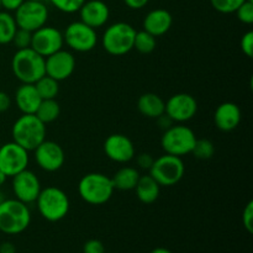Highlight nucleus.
<instances>
[{
	"label": "nucleus",
	"instance_id": "1",
	"mask_svg": "<svg viewBox=\"0 0 253 253\" xmlns=\"http://www.w3.org/2000/svg\"><path fill=\"white\" fill-rule=\"evenodd\" d=\"M46 125L35 114H22L11 127L12 141L29 152L46 140Z\"/></svg>",
	"mask_w": 253,
	"mask_h": 253
},
{
	"label": "nucleus",
	"instance_id": "2",
	"mask_svg": "<svg viewBox=\"0 0 253 253\" xmlns=\"http://www.w3.org/2000/svg\"><path fill=\"white\" fill-rule=\"evenodd\" d=\"M11 71L21 83L35 84L46 74L44 57L35 52L31 47L17 49L11 59Z\"/></svg>",
	"mask_w": 253,
	"mask_h": 253
},
{
	"label": "nucleus",
	"instance_id": "3",
	"mask_svg": "<svg viewBox=\"0 0 253 253\" xmlns=\"http://www.w3.org/2000/svg\"><path fill=\"white\" fill-rule=\"evenodd\" d=\"M31 222V211L17 199H4L0 204V232L6 235L22 234Z\"/></svg>",
	"mask_w": 253,
	"mask_h": 253
},
{
	"label": "nucleus",
	"instance_id": "4",
	"mask_svg": "<svg viewBox=\"0 0 253 253\" xmlns=\"http://www.w3.org/2000/svg\"><path fill=\"white\" fill-rule=\"evenodd\" d=\"M111 177L103 173H88L79 180L78 193L82 200L90 205H103L111 199L114 194Z\"/></svg>",
	"mask_w": 253,
	"mask_h": 253
},
{
	"label": "nucleus",
	"instance_id": "5",
	"mask_svg": "<svg viewBox=\"0 0 253 253\" xmlns=\"http://www.w3.org/2000/svg\"><path fill=\"white\" fill-rule=\"evenodd\" d=\"M35 203L40 215L49 222L61 221L68 215L71 209L68 195L61 188L57 187H47L41 189Z\"/></svg>",
	"mask_w": 253,
	"mask_h": 253
},
{
	"label": "nucleus",
	"instance_id": "6",
	"mask_svg": "<svg viewBox=\"0 0 253 253\" xmlns=\"http://www.w3.org/2000/svg\"><path fill=\"white\" fill-rule=\"evenodd\" d=\"M136 30L127 22H115L104 31L101 43L111 56H124L133 49Z\"/></svg>",
	"mask_w": 253,
	"mask_h": 253
},
{
	"label": "nucleus",
	"instance_id": "7",
	"mask_svg": "<svg viewBox=\"0 0 253 253\" xmlns=\"http://www.w3.org/2000/svg\"><path fill=\"white\" fill-rule=\"evenodd\" d=\"M148 174L161 185L172 187L178 184L183 179L185 173V166L182 157L165 153L158 158H155Z\"/></svg>",
	"mask_w": 253,
	"mask_h": 253
},
{
	"label": "nucleus",
	"instance_id": "8",
	"mask_svg": "<svg viewBox=\"0 0 253 253\" xmlns=\"http://www.w3.org/2000/svg\"><path fill=\"white\" fill-rule=\"evenodd\" d=\"M195 141L197 136L192 128L184 125H172L163 132L161 146L165 153L183 157L192 153Z\"/></svg>",
	"mask_w": 253,
	"mask_h": 253
},
{
	"label": "nucleus",
	"instance_id": "9",
	"mask_svg": "<svg viewBox=\"0 0 253 253\" xmlns=\"http://www.w3.org/2000/svg\"><path fill=\"white\" fill-rule=\"evenodd\" d=\"M14 17L19 29L34 32L46 25L48 20V9L43 1L25 0L15 10Z\"/></svg>",
	"mask_w": 253,
	"mask_h": 253
},
{
	"label": "nucleus",
	"instance_id": "10",
	"mask_svg": "<svg viewBox=\"0 0 253 253\" xmlns=\"http://www.w3.org/2000/svg\"><path fill=\"white\" fill-rule=\"evenodd\" d=\"M63 40L64 43L72 51L84 53V52H89L95 48L98 43V34L95 29L88 26L79 20L67 26L66 31L63 32Z\"/></svg>",
	"mask_w": 253,
	"mask_h": 253
},
{
	"label": "nucleus",
	"instance_id": "11",
	"mask_svg": "<svg viewBox=\"0 0 253 253\" xmlns=\"http://www.w3.org/2000/svg\"><path fill=\"white\" fill-rule=\"evenodd\" d=\"M29 162V151L14 141L0 145V170L5 173L6 177L12 178L17 173L27 169Z\"/></svg>",
	"mask_w": 253,
	"mask_h": 253
},
{
	"label": "nucleus",
	"instance_id": "12",
	"mask_svg": "<svg viewBox=\"0 0 253 253\" xmlns=\"http://www.w3.org/2000/svg\"><path fill=\"white\" fill-rule=\"evenodd\" d=\"M63 34L53 26L44 25L32 32L31 48L44 58L63 48Z\"/></svg>",
	"mask_w": 253,
	"mask_h": 253
},
{
	"label": "nucleus",
	"instance_id": "13",
	"mask_svg": "<svg viewBox=\"0 0 253 253\" xmlns=\"http://www.w3.org/2000/svg\"><path fill=\"white\" fill-rule=\"evenodd\" d=\"M35 161L41 169L46 172H57L61 169L66 161V155L59 143L44 140L34 150Z\"/></svg>",
	"mask_w": 253,
	"mask_h": 253
},
{
	"label": "nucleus",
	"instance_id": "14",
	"mask_svg": "<svg viewBox=\"0 0 253 253\" xmlns=\"http://www.w3.org/2000/svg\"><path fill=\"white\" fill-rule=\"evenodd\" d=\"M198 113V103L193 95L188 93H178L166 101V115L173 123H187Z\"/></svg>",
	"mask_w": 253,
	"mask_h": 253
},
{
	"label": "nucleus",
	"instance_id": "15",
	"mask_svg": "<svg viewBox=\"0 0 253 253\" xmlns=\"http://www.w3.org/2000/svg\"><path fill=\"white\" fill-rule=\"evenodd\" d=\"M11 187L15 199L20 200L25 204H31V203L36 202L42 189L40 179L30 169H25L14 175Z\"/></svg>",
	"mask_w": 253,
	"mask_h": 253
},
{
	"label": "nucleus",
	"instance_id": "16",
	"mask_svg": "<svg viewBox=\"0 0 253 253\" xmlns=\"http://www.w3.org/2000/svg\"><path fill=\"white\" fill-rule=\"evenodd\" d=\"M46 76L62 82L68 79L76 69V58L73 53L66 49H59L44 58Z\"/></svg>",
	"mask_w": 253,
	"mask_h": 253
},
{
	"label": "nucleus",
	"instance_id": "17",
	"mask_svg": "<svg viewBox=\"0 0 253 253\" xmlns=\"http://www.w3.org/2000/svg\"><path fill=\"white\" fill-rule=\"evenodd\" d=\"M104 152L109 160L116 163H127L135 158V145L123 133H113L104 141Z\"/></svg>",
	"mask_w": 253,
	"mask_h": 253
},
{
	"label": "nucleus",
	"instance_id": "18",
	"mask_svg": "<svg viewBox=\"0 0 253 253\" xmlns=\"http://www.w3.org/2000/svg\"><path fill=\"white\" fill-rule=\"evenodd\" d=\"M81 21L93 29H99L108 22L110 17L109 6L101 0H88L79 9Z\"/></svg>",
	"mask_w": 253,
	"mask_h": 253
},
{
	"label": "nucleus",
	"instance_id": "19",
	"mask_svg": "<svg viewBox=\"0 0 253 253\" xmlns=\"http://www.w3.org/2000/svg\"><path fill=\"white\" fill-rule=\"evenodd\" d=\"M214 123L220 131H234L241 123V110L239 105L231 101L220 104L214 113Z\"/></svg>",
	"mask_w": 253,
	"mask_h": 253
},
{
	"label": "nucleus",
	"instance_id": "20",
	"mask_svg": "<svg viewBox=\"0 0 253 253\" xmlns=\"http://www.w3.org/2000/svg\"><path fill=\"white\" fill-rule=\"evenodd\" d=\"M172 25V14L166 9L151 10L143 19V30L150 32L155 37H160L167 34Z\"/></svg>",
	"mask_w": 253,
	"mask_h": 253
},
{
	"label": "nucleus",
	"instance_id": "21",
	"mask_svg": "<svg viewBox=\"0 0 253 253\" xmlns=\"http://www.w3.org/2000/svg\"><path fill=\"white\" fill-rule=\"evenodd\" d=\"M41 101L42 99L37 93L35 84L21 83L15 91V103L22 114H35Z\"/></svg>",
	"mask_w": 253,
	"mask_h": 253
},
{
	"label": "nucleus",
	"instance_id": "22",
	"mask_svg": "<svg viewBox=\"0 0 253 253\" xmlns=\"http://www.w3.org/2000/svg\"><path fill=\"white\" fill-rule=\"evenodd\" d=\"M137 109L148 119H157L166 111V101L158 94L145 93L138 98Z\"/></svg>",
	"mask_w": 253,
	"mask_h": 253
},
{
	"label": "nucleus",
	"instance_id": "23",
	"mask_svg": "<svg viewBox=\"0 0 253 253\" xmlns=\"http://www.w3.org/2000/svg\"><path fill=\"white\" fill-rule=\"evenodd\" d=\"M137 199L143 204H152L158 199L161 193V185L150 174L141 175L135 189Z\"/></svg>",
	"mask_w": 253,
	"mask_h": 253
},
{
	"label": "nucleus",
	"instance_id": "24",
	"mask_svg": "<svg viewBox=\"0 0 253 253\" xmlns=\"http://www.w3.org/2000/svg\"><path fill=\"white\" fill-rule=\"evenodd\" d=\"M140 177V173H138V170L136 168L123 167L111 177V180H113V184L115 189L127 192V190L135 189Z\"/></svg>",
	"mask_w": 253,
	"mask_h": 253
},
{
	"label": "nucleus",
	"instance_id": "25",
	"mask_svg": "<svg viewBox=\"0 0 253 253\" xmlns=\"http://www.w3.org/2000/svg\"><path fill=\"white\" fill-rule=\"evenodd\" d=\"M59 114H61V106L57 103L56 99H43L40 103L39 108H37L35 115L44 124H51L58 119Z\"/></svg>",
	"mask_w": 253,
	"mask_h": 253
},
{
	"label": "nucleus",
	"instance_id": "26",
	"mask_svg": "<svg viewBox=\"0 0 253 253\" xmlns=\"http://www.w3.org/2000/svg\"><path fill=\"white\" fill-rule=\"evenodd\" d=\"M17 30L15 17L9 11L0 10V44L11 43Z\"/></svg>",
	"mask_w": 253,
	"mask_h": 253
},
{
	"label": "nucleus",
	"instance_id": "27",
	"mask_svg": "<svg viewBox=\"0 0 253 253\" xmlns=\"http://www.w3.org/2000/svg\"><path fill=\"white\" fill-rule=\"evenodd\" d=\"M35 86H36L37 93L40 94L42 100L43 99H56L59 93V82L46 74L35 83Z\"/></svg>",
	"mask_w": 253,
	"mask_h": 253
},
{
	"label": "nucleus",
	"instance_id": "28",
	"mask_svg": "<svg viewBox=\"0 0 253 253\" xmlns=\"http://www.w3.org/2000/svg\"><path fill=\"white\" fill-rule=\"evenodd\" d=\"M156 44H157L156 37L151 35L150 32L145 31V30L136 31L135 41H133V48L136 51L142 54H148L155 51Z\"/></svg>",
	"mask_w": 253,
	"mask_h": 253
},
{
	"label": "nucleus",
	"instance_id": "29",
	"mask_svg": "<svg viewBox=\"0 0 253 253\" xmlns=\"http://www.w3.org/2000/svg\"><path fill=\"white\" fill-rule=\"evenodd\" d=\"M215 153V146L208 138H197L195 141L194 148L192 151V155H194L195 158L198 160L207 161L214 156Z\"/></svg>",
	"mask_w": 253,
	"mask_h": 253
},
{
	"label": "nucleus",
	"instance_id": "30",
	"mask_svg": "<svg viewBox=\"0 0 253 253\" xmlns=\"http://www.w3.org/2000/svg\"><path fill=\"white\" fill-rule=\"evenodd\" d=\"M49 1L59 11L73 14V12L79 11L85 0H49Z\"/></svg>",
	"mask_w": 253,
	"mask_h": 253
},
{
	"label": "nucleus",
	"instance_id": "31",
	"mask_svg": "<svg viewBox=\"0 0 253 253\" xmlns=\"http://www.w3.org/2000/svg\"><path fill=\"white\" fill-rule=\"evenodd\" d=\"M247 0H210L212 7L221 14H231L237 10L242 2Z\"/></svg>",
	"mask_w": 253,
	"mask_h": 253
},
{
	"label": "nucleus",
	"instance_id": "32",
	"mask_svg": "<svg viewBox=\"0 0 253 253\" xmlns=\"http://www.w3.org/2000/svg\"><path fill=\"white\" fill-rule=\"evenodd\" d=\"M31 40H32L31 31H27V30L19 29V27H17L11 43H14L17 49H24V48H29V47H31Z\"/></svg>",
	"mask_w": 253,
	"mask_h": 253
},
{
	"label": "nucleus",
	"instance_id": "33",
	"mask_svg": "<svg viewBox=\"0 0 253 253\" xmlns=\"http://www.w3.org/2000/svg\"><path fill=\"white\" fill-rule=\"evenodd\" d=\"M237 19L242 24L251 25L253 24V1H245L237 7L236 11Z\"/></svg>",
	"mask_w": 253,
	"mask_h": 253
},
{
	"label": "nucleus",
	"instance_id": "34",
	"mask_svg": "<svg viewBox=\"0 0 253 253\" xmlns=\"http://www.w3.org/2000/svg\"><path fill=\"white\" fill-rule=\"evenodd\" d=\"M242 224H244L245 229L247 230L249 234L253 232V202L247 203L245 207L244 211H242Z\"/></svg>",
	"mask_w": 253,
	"mask_h": 253
},
{
	"label": "nucleus",
	"instance_id": "35",
	"mask_svg": "<svg viewBox=\"0 0 253 253\" xmlns=\"http://www.w3.org/2000/svg\"><path fill=\"white\" fill-rule=\"evenodd\" d=\"M240 46H241L242 52L244 54H246L249 58L253 57V32L247 31L246 34H244L242 36L241 42H240Z\"/></svg>",
	"mask_w": 253,
	"mask_h": 253
},
{
	"label": "nucleus",
	"instance_id": "36",
	"mask_svg": "<svg viewBox=\"0 0 253 253\" xmlns=\"http://www.w3.org/2000/svg\"><path fill=\"white\" fill-rule=\"evenodd\" d=\"M83 253H105V246L100 240H88L83 246Z\"/></svg>",
	"mask_w": 253,
	"mask_h": 253
},
{
	"label": "nucleus",
	"instance_id": "37",
	"mask_svg": "<svg viewBox=\"0 0 253 253\" xmlns=\"http://www.w3.org/2000/svg\"><path fill=\"white\" fill-rule=\"evenodd\" d=\"M153 161H155V158H153L152 155H150V153H141V155H138L137 157H136V163H137L138 167L142 168V169H150Z\"/></svg>",
	"mask_w": 253,
	"mask_h": 253
},
{
	"label": "nucleus",
	"instance_id": "38",
	"mask_svg": "<svg viewBox=\"0 0 253 253\" xmlns=\"http://www.w3.org/2000/svg\"><path fill=\"white\" fill-rule=\"evenodd\" d=\"M25 0H0L1 2V9H5V11H15Z\"/></svg>",
	"mask_w": 253,
	"mask_h": 253
},
{
	"label": "nucleus",
	"instance_id": "39",
	"mask_svg": "<svg viewBox=\"0 0 253 253\" xmlns=\"http://www.w3.org/2000/svg\"><path fill=\"white\" fill-rule=\"evenodd\" d=\"M11 106V98L7 93L0 90V113H5Z\"/></svg>",
	"mask_w": 253,
	"mask_h": 253
},
{
	"label": "nucleus",
	"instance_id": "40",
	"mask_svg": "<svg viewBox=\"0 0 253 253\" xmlns=\"http://www.w3.org/2000/svg\"><path fill=\"white\" fill-rule=\"evenodd\" d=\"M150 0H124V2L126 4V6H128L132 10H140L142 7H145L148 4Z\"/></svg>",
	"mask_w": 253,
	"mask_h": 253
},
{
	"label": "nucleus",
	"instance_id": "41",
	"mask_svg": "<svg viewBox=\"0 0 253 253\" xmlns=\"http://www.w3.org/2000/svg\"><path fill=\"white\" fill-rule=\"evenodd\" d=\"M157 120H158V125H160V127L162 128L163 131L167 130V128H169L170 126L174 124L173 123L172 119H170L168 115H166V114H163V115H161L160 118H157Z\"/></svg>",
	"mask_w": 253,
	"mask_h": 253
},
{
	"label": "nucleus",
	"instance_id": "42",
	"mask_svg": "<svg viewBox=\"0 0 253 253\" xmlns=\"http://www.w3.org/2000/svg\"><path fill=\"white\" fill-rule=\"evenodd\" d=\"M0 253H16V249L11 242H4L0 245Z\"/></svg>",
	"mask_w": 253,
	"mask_h": 253
},
{
	"label": "nucleus",
	"instance_id": "43",
	"mask_svg": "<svg viewBox=\"0 0 253 253\" xmlns=\"http://www.w3.org/2000/svg\"><path fill=\"white\" fill-rule=\"evenodd\" d=\"M150 253H172V251L168 249H165V247H157V249L152 250Z\"/></svg>",
	"mask_w": 253,
	"mask_h": 253
},
{
	"label": "nucleus",
	"instance_id": "44",
	"mask_svg": "<svg viewBox=\"0 0 253 253\" xmlns=\"http://www.w3.org/2000/svg\"><path fill=\"white\" fill-rule=\"evenodd\" d=\"M6 179H7L6 174H5L4 172H1V170H0V185L4 184V183L6 182Z\"/></svg>",
	"mask_w": 253,
	"mask_h": 253
},
{
	"label": "nucleus",
	"instance_id": "45",
	"mask_svg": "<svg viewBox=\"0 0 253 253\" xmlns=\"http://www.w3.org/2000/svg\"><path fill=\"white\" fill-rule=\"evenodd\" d=\"M2 200H4V198L1 197V193H0V204H1V202H2Z\"/></svg>",
	"mask_w": 253,
	"mask_h": 253
},
{
	"label": "nucleus",
	"instance_id": "46",
	"mask_svg": "<svg viewBox=\"0 0 253 253\" xmlns=\"http://www.w3.org/2000/svg\"><path fill=\"white\" fill-rule=\"evenodd\" d=\"M34 1H44V0H34Z\"/></svg>",
	"mask_w": 253,
	"mask_h": 253
},
{
	"label": "nucleus",
	"instance_id": "47",
	"mask_svg": "<svg viewBox=\"0 0 253 253\" xmlns=\"http://www.w3.org/2000/svg\"><path fill=\"white\" fill-rule=\"evenodd\" d=\"M0 10H1V2H0Z\"/></svg>",
	"mask_w": 253,
	"mask_h": 253
},
{
	"label": "nucleus",
	"instance_id": "48",
	"mask_svg": "<svg viewBox=\"0 0 253 253\" xmlns=\"http://www.w3.org/2000/svg\"><path fill=\"white\" fill-rule=\"evenodd\" d=\"M247 1H253V0H247Z\"/></svg>",
	"mask_w": 253,
	"mask_h": 253
},
{
	"label": "nucleus",
	"instance_id": "49",
	"mask_svg": "<svg viewBox=\"0 0 253 253\" xmlns=\"http://www.w3.org/2000/svg\"><path fill=\"white\" fill-rule=\"evenodd\" d=\"M105 253H106V252H105Z\"/></svg>",
	"mask_w": 253,
	"mask_h": 253
}]
</instances>
